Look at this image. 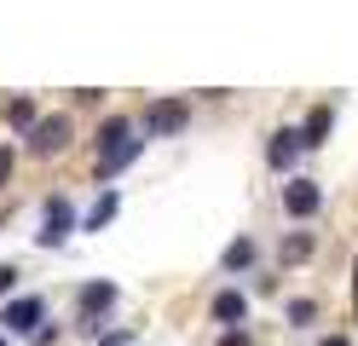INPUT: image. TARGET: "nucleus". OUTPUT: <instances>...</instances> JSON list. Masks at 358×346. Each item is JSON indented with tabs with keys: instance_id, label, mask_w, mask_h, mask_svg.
<instances>
[{
	"instance_id": "6e6552de",
	"label": "nucleus",
	"mask_w": 358,
	"mask_h": 346,
	"mask_svg": "<svg viewBox=\"0 0 358 346\" xmlns=\"http://www.w3.org/2000/svg\"><path fill=\"white\" fill-rule=\"evenodd\" d=\"M329 127H335V110H329V104H318V110L306 115V127H295V133H301V145L312 150V145H324V138H329Z\"/></svg>"
},
{
	"instance_id": "2eb2a0df",
	"label": "nucleus",
	"mask_w": 358,
	"mask_h": 346,
	"mask_svg": "<svg viewBox=\"0 0 358 346\" xmlns=\"http://www.w3.org/2000/svg\"><path fill=\"white\" fill-rule=\"evenodd\" d=\"M6 179H12V150L0 145V191H6Z\"/></svg>"
},
{
	"instance_id": "a211bd4d",
	"label": "nucleus",
	"mask_w": 358,
	"mask_h": 346,
	"mask_svg": "<svg viewBox=\"0 0 358 346\" xmlns=\"http://www.w3.org/2000/svg\"><path fill=\"white\" fill-rule=\"evenodd\" d=\"M318 346H352V340H341V335H329V340H318Z\"/></svg>"
},
{
	"instance_id": "0eeeda50",
	"label": "nucleus",
	"mask_w": 358,
	"mask_h": 346,
	"mask_svg": "<svg viewBox=\"0 0 358 346\" xmlns=\"http://www.w3.org/2000/svg\"><path fill=\"white\" fill-rule=\"evenodd\" d=\"M295 150H301V133H295V127H278L272 145H266V161H272V168H289V161H295Z\"/></svg>"
},
{
	"instance_id": "f03ea898",
	"label": "nucleus",
	"mask_w": 358,
	"mask_h": 346,
	"mask_svg": "<svg viewBox=\"0 0 358 346\" xmlns=\"http://www.w3.org/2000/svg\"><path fill=\"white\" fill-rule=\"evenodd\" d=\"M185 122H191V104H179V99H156V104L145 110V133H156V138H162V133H179Z\"/></svg>"
},
{
	"instance_id": "423d86ee",
	"label": "nucleus",
	"mask_w": 358,
	"mask_h": 346,
	"mask_svg": "<svg viewBox=\"0 0 358 346\" xmlns=\"http://www.w3.org/2000/svg\"><path fill=\"white\" fill-rule=\"evenodd\" d=\"M214 317L226 323V329H237V323L249 317V300H243L237 289H220V294H214Z\"/></svg>"
},
{
	"instance_id": "dca6fc26",
	"label": "nucleus",
	"mask_w": 358,
	"mask_h": 346,
	"mask_svg": "<svg viewBox=\"0 0 358 346\" xmlns=\"http://www.w3.org/2000/svg\"><path fill=\"white\" fill-rule=\"evenodd\" d=\"M220 346H249V335H243V329H226V335H220Z\"/></svg>"
},
{
	"instance_id": "6ab92c4d",
	"label": "nucleus",
	"mask_w": 358,
	"mask_h": 346,
	"mask_svg": "<svg viewBox=\"0 0 358 346\" xmlns=\"http://www.w3.org/2000/svg\"><path fill=\"white\" fill-rule=\"evenodd\" d=\"M0 346H6V340H0Z\"/></svg>"
},
{
	"instance_id": "f257e3e1",
	"label": "nucleus",
	"mask_w": 358,
	"mask_h": 346,
	"mask_svg": "<svg viewBox=\"0 0 358 346\" xmlns=\"http://www.w3.org/2000/svg\"><path fill=\"white\" fill-rule=\"evenodd\" d=\"M70 145V115H35V127H29V150L35 156H52Z\"/></svg>"
},
{
	"instance_id": "39448f33",
	"label": "nucleus",
	"mask_w": 358,
	"mask_h": 346,
	"mask_svg": "<svg viewBox=\"0 0 358 346\" xmlns=\"http://www.w3.org/2000/svg\"><path fill=\"white\" fill-rule=\"evenodd\" d=\"M127 133H133V122H127V115H110V122L99 127V156H116V150H127V145H133Z\"/></svg>"
},
{
	"instance_id": "20e7f679",
	"label": "nucleus",
	"mask_w": 358,
	"mask_h": 346,
	"mask_svg": "<svg viewBox=\"0 0 358 346\" xmlns=\"http://www.w3.org/2000/svg\"><path fill=\"white\" fill-rule=\"evenodd\" d=\"M283 208L295 219H312L324 208V191H318V179H295V185H283Z\"/></svg>"
},
{
	"instance_id": "ddd939ff",
	"label": "nucleus",
	"mask_w": 358,
	"mask_h": 346,
	"mask_svg": "<svg viewBox=\"0 0 358 346\" xmlns=\"http://www.w3.org/2000/svg\"><path fill=\"white\" fill-rule=\"evenodd\" d=\"M6 115H12V127H35V104H29V99H12Z\"/></svg>"
},
{
	"instance_id": "4468645a",
	"label": "nucleus",
	"mask_w": 358,
	"mask_h": 346,
	"mask_svg": "<svg viewBox=\"0 0 358 346\" xmlns=\"http://www.w3.org/2000/svg\"><path fill=\"white\" fill-rule=\"evenodd\" d=\"M110 214H116V196H99V208H93V214H87V231H99Z\"/></svg>"
},
{
	"instance_id": "1a4fd4ad",
	"label": "nucleus",
	"mask_w": 358,
	"mask_h": 346,
	"mask_svg": "<svg viewBox=\"0 0 358 346\" xmlns=\"http://www.w3.org/2000/svg\"><path fill=\"white\" fill-rule=\"evenodd\" d=\"M35 323H41V300H12V306H6V329L29 335Z\"/></svg>"
},
{
	"instance_id": "f8f14e48",
	"label": "nucleus",
	"mask_w": 358,
	"mask_h": 346,
	"mask_svg": "<svg viewBox=\"0 0 358 346\" xmlns=\"http://www.w3.org/2000/svg\"><path fill=\"white\" fill-rule=\"evenodd\" d=\"M306 254H312V237H306V231H295V237L283 243V260H306Z\"/></svg>"
},
{
	"instance_id": "f3484780",
	"label": "nucleus",
	"mask_w": 358,
	"mask_h": 346,
	"mask_svg": "<svg viewBox=\"0 0 358 346\" xmlns=\"http://www.w3.org/2000/svg\"><path fill=\"white\" fill-rule=\"evenodd\" d=\"M12 283H17V266H0V294H6Z\"/></svg>"
},
{
	"instance_id": "9d476101",
	"label": "nucleus",
	"mask_w": 358,
	"mask_h": 346,
	"mask_svg": "<svg viewBox=\"0 0 358 346\" xmlns=\"http://www.w3.org/2000/svg\"><path fill=\"white\" fill-rule=\"evenodd\" d=\"M249 260H255V243H249V237H237V243H231L226 254H220V266H226V271H243Z\"/></svg>"
},
{
	"instance_id": "7ed1b4c3",
	"label": "nucleus",
	"mask_w": 358,
	"mask_h": 346,
	"mask_svg": "<svg viewBox=\"0 0 358 346\" xmlns=\"http://www.w3.org/2000/svg\"><path fill=\"white\" fill-rule=\"evenodd\" d=\"M70 225H76L70 202H64V196H52V202H47V219H41V231H35V243H41V248H58L64 237H70Z\"/></svg>"
},
{
	"instance_id": "9b49d317",
	"label": "nucleus",
	"mask_w": 358,
	"mask_h": 346,
	"mask_svg": "<svg viewBox=\"0 0 358 346\" xmlns=\"http://www.w3.org/2000/svg\"><path fill=\"white\" fill-rule=\"evenodd\" d=\"M110 300H116V289H110V283H87V289H81V306H87V312L110 306Z\"/></svg>"
}]
</instances>
